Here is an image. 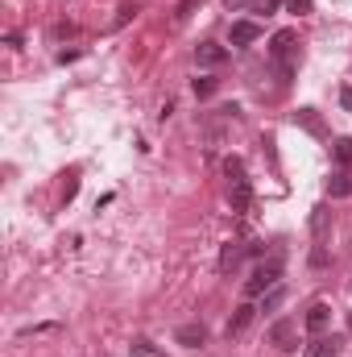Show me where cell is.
<instances>
[{
    "label": "cell",
    "mask_w": 352,
    "mask_h": 357,
    "mask_svg": "<svg viewBox=\"0 0 352 357\" xmlns=\"http://www.w3.org/2000/svg\"><path fill=\"white\" fill-rule=\"evenodd\" d=\"M269 59H273V67H278V75L286 84L294 75V63H298V33L294 29H278L273 42H269Z\"/></svg>",
    "instance_id": "6da1fadb"
},
{
    "label": "cell",
    "mask_w": 352,
    "mask_h": 357,
    "mask_svg": "<svg viewBox=\"0 0 352 357\" xmlns=\"http://www.w3.org/2000/svg\"><path fill=\"white\" fill-rule=\"evenodd\" d=\"M278 274H282V262L273 258V262H262V266L253 270V278L245 282V295L253 299V295H265V287H278Z\"/></svg>",
    "instance_id": "7a4b0ae2"
},
{
    "label": "cell",
    "mask_w": 352,
    "mask_h": 357,
    "mask_svg": "<svg viewBox=\"0 0 352 357\" xmlns=\"http://www.w3.org/2000/svg\"><path fill=\"white\" fill-rule=\"evenodd\" d=\"M269 345L282 349V354H294V349H298V324H294V320H278V324L269 328Z\"/></svg>",
    "instance_id": "3957f363"
},
{
    "label": "cell",
    "mask_w": 352,
    "mask_h": 357,
    "mask_svg": "<svg viewBox=\"0 0 352 357\" xmlns=\"http://www.w3.org/2000/svg\"><path fill=\"white\" fill-rule=\"evenodd\" d=\"M228 199H232V212H249V204H253V187H249V178L228 183Z\"/></svg>",
    "instance_id": "277c9868"
},
{
    "label": "cell",
    "mask_w": 352,
    "mask_h": 357,
    "mask_svg": "<svg viewBox=\"0 0 352 357\" xmlns=\"http://www.w3.org/2000/svg\"><path fill=\"white\" fill-rule=\"evenodd\" d=\"M257 38H262L257 21H232V46H253Z\"/></svg>",
    "instance_id": "5b68a950"
},
{
    "label": "cell",
    "mask_w": 352,
    "mask_h": 357,
    "mask_svg": "<svg viewBox=\"0 0 352 357\" xmlns=\"http://www.w3.org/2000/svg\"><path fill=\"white\" fill-rule=\"evenodd\" d=\"M195 59H199V67H220V63L228 59V46H220V42H203V46L195 50Z\"/></svg>",
    "instance_id": "8992f818"
},
{
    "label": "cell",
    "mask_w": 352,
    "mask_h": 357,
    "mask_svg": "<svg viewBox=\"0 0 352 357\" xmlns=\"http://www.w3.org/2000/svg\"><path fill=\"white\" fill-rule=\"evenodd\" d=\"M328 324H332V307H328V303H311V312H307V328H311L315 337H323Z\"/></svg>",
    "instance_id": "52a82bcc"
},
{
    "label": "cell",
    "mask_w": 352,
    "mask_h": 357,
    "mask_svg": "<svg viewBox=\"0 0 352 357\" xmlns=\"http://www.w3.org/2000/svg\"><path fill=\"white\" fill-rule=\"evenodd\" d=\"M253 316H257V307H253V303H241V307H237V316L228 320V328H224V333H228V337H241V333L253 324Z\"/></svg>",
    "instance_id": "ba28073f"
},
{
    "label": "cell",
    "mask_w": 352,
    "mask_h": 357,
    "mask_svg": "<svg viewBox=\"0 0 352 357\" xmlns=\"http://www.w3.org/2000/svg\"><path fill=\"white\" fill-rule=\"evenodd\" d=\"M328 195H336V199H344V195H352V171H349V167L332 171V178H328Z\"/></svg>",
    "instance_id": "9c48e42d"
},
{
    "label": "cell",
    "mask_w": 352,
    "mask_h": 357,
    "mask_svg": "<svg viewBox=\"0 0 352 357\" xmlns=\"http://www.w3.org/2000/svg\"><path fill=\"white\" fill-rule=\"evenodd\" d=\"M175 337H178V345H186V349H199V345L207 341V328H203V324H182Z\"/></svg>",
    "instance_id": "30bf717a"
},
{
    "label": "cell",
    "mask_w": 352,
    "mask_h": 357,
    "mask_svg": "<svg viewBox=\"0 0 352 357\" xmlns=\"http://www.w3.org/2000/svg\"><path fill=\"white\" fill-rule=\"evenodd\" d=\"M241 258H245V245H224V254H220V274H232V270L241 266Z\"/></svg>",
    "instance_id": "8fae6325"
},
{
    "label": "cell",
    "mask_w": 352,
    "mask_h": 357,
    "mask_svg": "<svg viewBox=\"0 0 352 357\" xmlns=\"http://www.w3.org/2000/svg\"><path fill=\"white\" fill-rule=\"evenodd\" d=\"M303 357H336V341H332V337H315V341L303 349Z\"/></svg>",
    "instance_id": "7c38bea8"
},
{
    "label": "cell",
    "mask_w": 352,
    "mask_h": 357,
    "mask_svg": "<svg viewBox=\"0 0 352 357\" xmlns=\"http://www.w3.org/2000/svg\"><path fill=\"white\" fill-rule=\"evenodd\" d=\"M278 4H282V0H228V8H249V13H265V17H269Z\"/></svg>",
    "instance_id": "4fadbf2b"
},
{
    "label": "cell",
    "mask_w": 352,
    "mask_h": 357,
    "mask_svg": "<svg viewBox=\"0 0 352 357\" xmlns=\"http://www.w3.org/2000/svg\"><path fill=\"white\" fill-rule=\"evenodd\" d=\"M137 13H141V4H137V0H125V4H120V8H116V17H112V25H116V29H120V25H129V21H133V17H137Z\"/></svg>",
    "instance_id": "5bb4252c"
},
{
    "label": "cell",
    "mask_w": 352,
    "mask_h": 357,
    "mask_svg": "<svg viewBox=\"0 0 352 357\" xmlns=\"http://www.w3.org/2000/svg\"><path fill=\"white\" fill-rule=\"evenodd\" d=\"M332 158H336L340 167H352V137H340V142L332 146Z\"/></svg>",
    "instance_id": "9a60e30c"
},
{
    "label": "cell",
    "mask_w": 352,
    "mask_h": 357,
    "mask_svg": "<svg viewBox=\"0 0 352 357\" xmlns=\"http://www.w3.org/2000/svg\"><path fill=\"white\" fill-rule=\"evenodd\" d=\"M216 88H220V79H216V75H199V79H195V96H199V100L216 96Z\"/></svg>",
    "instance_id": "2e32d148"
},
{
    "label": "cell",
    "mask_w": 352,
    "mask_h": 357,
    "mask_svg": "<svg viewBox=\"0 0 352 357\" xmlns=\"http://www.w3.org/2000/svg\"><path fill=\"white\" fill-rule=\"evenodd\" d=\"M311 229H315V237H319V241L328 237V208H315V216H311Z\"/></svg>",
    "instance_id": "e0dca14e"
},
{
    "label": "cell",
    "mask_w": 352,
    "mask_h": 357,
    "mask_svg": "<svg viewBox=\"0 0 352 357\" xmlns=\"http://www.w3.org/2000/svg\"><path fill=\"white\" fill-rule=\"evenodd\" d=\"M224 175H228V183L245 178V162H241V158H224Z\"/></svg>",
    "instance_id": "ac0fdd59"
},
{
    "label": "cell",
    "mask_w": 352,
    "mask_h": 357,
    "mask_svg": "<svg viewBox=\"0 0 352 357\" xmlns=\"http://www.w3.org/2000/svg\"><path fill=\"white\" fill-rule=\"evenodd\" d=\"M282 299H286V291H282V287H273V291H269V295L262 299V312H273V307H282Z\"/></svg>",
    "instance_id": "d6986e66"
},
{
    "label": "cell",
    "mask_w": 352,
    "mask_h": 357,
    "mask_svg": "<svg viewBox=\"0 0 352 357\" xmlns=\"http://www.w3.org/2000/svg\"><path fill=\"white\" fill-rule=\"evenodd\" d=\"M195 4H199V0H178V13H175V17H178V21H182V17H186V13H191Z\"/></svg>",
    "instance_id": "ffe728a7"
},
{
    "label": "cell",
    "mask_w": 352,
    "mask_h": 357,
    "mask_svg": "<svg viewBox=\"0 0 352 357\" xmlns=\"http://www.w3.org/2000/svg\"><path fill=\"white\" fill-rule=\"evenodd\" d=\"M286 4H290V13H307L311 8V0H286Z\"/></svg>",
    "instance_id": "44dd1931"
},
{
    "label": "cell",
    "mask_w": 352,
    "mask_h": 357,
    "mask_svg": "<svg viewBox=\"0 0 352 357\" xmlns=\"http://www.w3.org/2000/svg\"><path fill=\"white\" fill-rule=\"evenodd\" d=\"M340 104H344V108L352 112V88H344V91H340Z\"/></svg>",
    "instance_id": "7402d4cb"
},
{
    "label": "cell",
    "mask_w": 352,
    "mask_h": 357,
    "mask_svg": "<svg viewBox=\"0 0 352 357\" xmlns=\"http://www.w3.org/2000/svg\"><path fill=\"white\" fill-rule=\"evenodd\" d=\"M349 333H352V312H349Z\"/></svg>",
    "instance_id": "603a6c76"
}]
</instances>
